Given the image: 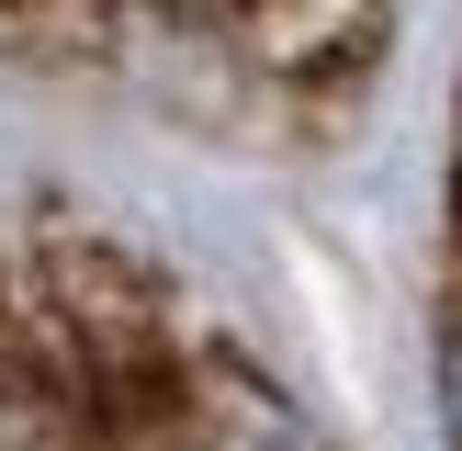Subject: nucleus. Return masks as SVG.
Masks as SVG:
<instances>
[{
    "label": "nucleus",
    "instance_id": "1",
    "mask_svg": "<svg viewBox=\"0 0 462 451\" xmlns=\"http://www.w3.org/2000/svg\"><path fill=\"white\" fill-rule=\"evenodd\" d=\"M34 305H45V338H57V373L79 406L102 418H170L180 406V373H192V338L170 327V293L147 282V260L113 237H45L34 260Z\"/></svg>",
    "mask_w": 462,
    "mask_h": 451
},
{
    "label": "nucleus",
    "instance_id": "2",
    "mask_svg": "<svg viewBox=\"0 0 462 451\" xmlns=\"http://www.w3.org/2000/svg\"><path fill=\"white\" fill-rule=\"evenodd\" d=\"M170 440L180 451H328V428L237 350H192L180 373V406H170Z\"/></svg>",
    "mask_w": 462,
    "mask_h": 451
},
{
    "label": "nucleus",
    "instance_id": "3",
    "mask_svg": "<svg viewBox=\"0 0 462 451\" xmlns=\"http://www.w3.org/2000/svg\"><path fill=\"white\" fill-rule=\"evenodd\" d=\"M383 45V0H248V57L271 68H361Z\"/></svg>",
    "mask_w": 462,
    "mask_h": 451
},
{
    "label": "nucleus",
    "instance_id": "4",
    "mask_svg": "<svg viewBox=\"0 0 462 451\" xmlns=\"http://www.w3.org/2000/svg\"><path fill=\"white\" fill-rule=\"evenodd\" d=\"M451 215H462V158H451Z\"/></svg>",
    "mask_w": 462,
    "mask_h": 451
}]
</instances>
